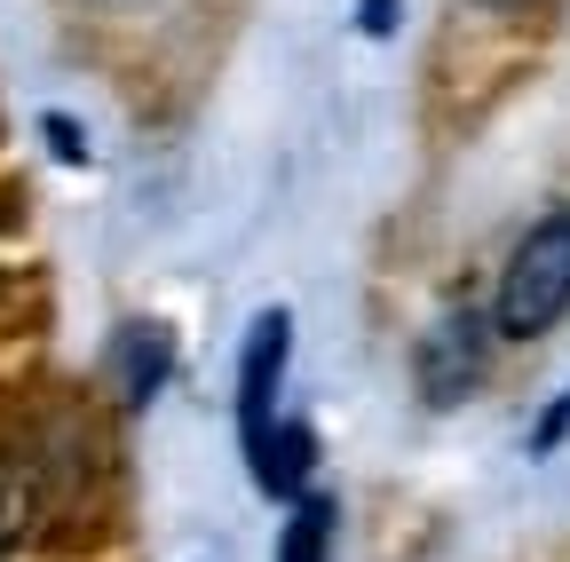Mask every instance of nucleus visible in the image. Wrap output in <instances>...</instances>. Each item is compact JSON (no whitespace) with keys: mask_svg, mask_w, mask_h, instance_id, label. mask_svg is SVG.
<instances>
[{"mask_svg":"<svg viewBox=\"0 0 570 562\" xmlns=\"http://www.w3.org/2000/svg\"><path fill=\"white\" fill-rule=\"evenodd\" d=\"M48 135H56V151H63V159H80V151H88V144H80V127H71V119H48Z\"/></svg>","mask_w":570,"mask_h":562,"instance_id":"9","label":"nucleus"},{"mask_svg":"<svg viewBox=\"0 0 570 562\" xmlns=\"http://www.w3.org/2000/svg\"><path fill=\"white\" fill-rule=\"evenodd\" d=\"M483 365H491V325H483L475 309H444L436 325L420 333V348H412V373H420L428 404H460V396H475Z\"/></svg>","mask_w":570,"mask_h":562,"instance_id":"2","label":"nucleus"},{"mask_svg":"<svg viewBox=\"0 0 570 562\" xmlns=\"http://www.w3.org/2000/svg\"><path fill=\"white\" fill-rule=\"evenodd\" d=\"M333 531H341V507L317 500V491H302V500H294V523L277 531V562H325V554H333Z\"/></svg>","mask_w":570,"mask_h":562,"instance_id":"7","label":"nucleus"},{"mask_svg":"<svg viewBox=\"0 0 570 562\" xmlns=\"http://www.w3.org/2000/svg\"><path fill=\"white\" fill-rule=\"evenodd\" d=\"M111 373H119V396H127V404H151V396L167 388V373H175V341H167L159 325H127V333L111 341Z\"/></svg>","mask_w":570,"mask_h":562,"instance_id":"6","label":"nucleus"},{"mask_svg":"<svg viewBox=\"0 0 570 562\" xmlns=\"http://www.w3.org/2000/svg\"><path fill=\"white\" fill-rule=\"evenodd\" d=\"M285 357H294V317H285V309H262L254 333H246V357H238V436H246V452L269 436V420H277Z\"/></svg>","mask_w":570,"mask_h":562,"instance_id":"3","label":"nucleus"},{"mask_svg":"<svg viewBox=\"0 0 570 562\" xmlns=\"http://www.w3.org/2000/svg\"><path fill=\"white\" fill-rule=\"evenodd\" d=\"M40 523H48V467L0 452V554H17Z\"/></svg>","mask_w":570,"mask_h":562,"instance_id":"5","label":"nucleus"},{"mask_svg":"<svg viewBox=\"0 0 570 562\" xmlns=\"http://www.w3.org/2000/svg\"><path fill=\"white\" fill-rule=\"evenodd\" d=\"M365 32H396V0H365Z\"/></svg>","mask_w":570,"mask_h":562,"instance_id":"10","label":"nucleus"},{"mask_svg":"<svg viewBox=\"0 0 570 562\" xmlns=\"http://www.w3.org/2000/svg\"><path fill=\"white\" fill-rule=\"evenodd\" d=\"M246 460H254V483L269 491V500H302V491H309V467H317V436L302 428V420H269V436H262Z\"/></svg>","mask_w":570,"mask_h":562,"instance_id":"4","label":"nucleus"},{"mask_svg":"<svg viewBox=\"0 0 570 562\" xmlns=\"http://www.w3.org/2000/svg\"><path fill=\"white\" fill-rule=\"evenodd\" d=\"M570 309V206H554L547 223H531V238L508 254V277H499V333L531 341Z\"/></svg>","mask_w":570,"mask_h":562,"instance_id":"1","label":"nucleus"},{"mask_svg":"<svg viewBox=\"0 0 570 562\" xmlns=\"http://www.w3.org/2000/svg\"><path fill=\"white\" fill-rule=\"evenodd\" d=\"M562 436H570V396H554V412L539 420V436H531V452H554Z\"/></svg>","mask_w":570,"mask_h":562,"instance_id":"8","label":"nucleus"}]
</instances>
